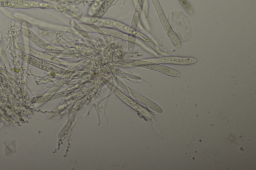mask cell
Wrapping results in <instances>:
<instances>
[{
    "label": "cell",
    "instance_id": "cell-1",
    "mask_svg": "<svg viewBox=\"0 0 256 170\" xmlns=\"http://www.w3.org/2000/svg\"><path fill=\"white\" fill-rule=\"evenodd\" d=\"M50 5L40 1L24 0H0V7H9L18 8L32 7H48Z\"/></svg>",
    "mask_w": 256,
    "mask_h": 170
},
{
    "label": "cell",
    "instance_id": "cell-2",
    "mask_svg": "<svg viewBox=\"0 0 256 170\" xmlns=\"http://www.w3.org/2000/svg\"><path fill=\"white\" fill-rule=\"evenodd\" d=\"M148 61L154 63H164L187 65L194 63L196 62V59L192 57H182L168 56L161 58L148 59Z\"/></svg>",
    "mask_w": 256,
    "mask_h": 170
},
{
    "label": "cell",
    "instance_id": "cell-3",
    "mask_svg": "<svg viewBox=\"0 0 256 170\" xmlns=\"http://www.w3.org/2000/svg\"><path fill=\"white\" fill-rule=\"evenodd\" d=\"M158 13L160 19L163 26V27L164 29L169 38H170V40L174 45V46H176L178 48H180L181 43L180 40L179 39L175 32L174 31V30L172 29V28L171 27L169 23L168 22L162 11V10L160 8V7L158 10Z\"/></svg>",
    "mask_w": 256,
    "mask_h": 170
},
{
    "label": "cell",
    "instance_id": "cell-4",
    "mask_svg": "<svg viewBox=\"0 0 256 170\" xmlns=\"http://www.w3.org/2000/svg\"><path fill=\"white\" fill-rule=\"evenodd\" d=\"M96 24L102 26L114 27L128 33L135 35H136L137 32L121 22L111 19H100L98 20Z\"/></svg>",
    "mask_w": 256,
    "mask_h": 170
},
{
    "label": "cell",
    "instance_id": "cell-5",
    "mask_svg": "<svg viewBox=\"0 0 256 170\" xmlns=\"http://www.w3.org/2000/svg\"><path fill=\"white\" fill-rule=\"evenodd\" d=\"M148 67L154 69L158 71H160L162 73L166 74L168 75H170L174 77H180V73L173 69L169 68L168 67H166L163 65H158V64H153L150 65Z\"/></svg>",
    "mask_w": 256,
    "mask_h": 170
},
{
    "label": "cell",
    "instance_id": "cell-6",
    "mask_svg": "<svg viewBox=\"0 0 256 170\" xmlns=\"http://www.w3.org/2000/svg\"><path fill=\"white\" fill-rule=\"evenodd\" d=\"M136 35L142 39L144 41L148 43L156 51H158V48L156 47L155 44L151 41L148 38L144 35L143 34L137 31Z\"/></svg>",
    "mask_w": 256,
    "mask_h": 170
}]
</instances>
